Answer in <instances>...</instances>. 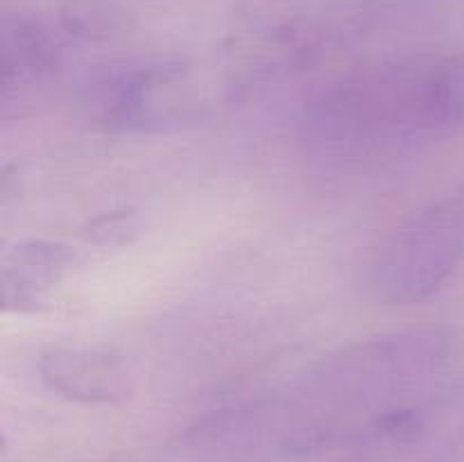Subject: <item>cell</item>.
<instances>
[{
	"instance_id": "8",
	"label": "cell",
	"mask_w": 464,
	"mask_h": 462,
	"mask_svg": "<svg viewBox=\"0 0 464 462\" xmlns=\"http://www.w3.org/2000/svg\"><path fill=\"white\" fill-rule=\"evenodd\" d=\"M84 256L62 240L30 238L14 245L3 258L0 288L7 313H34Z\"/></svg>"
},
{
	"instance_id": "7",
	"label": "cell",
	"mask_w": 464,
	"mask_h": 462,
	"mask_svg": "<svg viewBox=\"0 0 464 462\" xmlns=\"http://www.w3.org/2000/svg\"><path fill=\"white\" fill-rule=\"evenodd\" d=\"M39 374L59 397L89 406L122 403L134 392L122 356L95 344H50L39 356Z\"/></svg>"
},
{
	"instance_id": "10",
	"label": "cell",
	"mask_w": 464,
	"mask_h": 462,
	"mask_svg": "<svg viewBox=\"0 0 464 462\" xmlns=\"http://www.w3.org/2000/svg\"><path fill=\"white\" fill-rule=\"evenodd\" d=\"M134 231V216L130 211L102 213L89 222L86 238L95 245H121Z\"/></svg>"
},
{
	"instance_id": "3",
	"label": "cell",
	"mask_w": 464,
	"mask_h": 462,
	"mask_svg": "<svg viewBox=\"0 0 464 462\" xmlns=\"http://www.w3.org/2000/svg\"><path fill=\"white\" fill-rule=\"evenodd\" d=\"M438 0H240L231 54L238 77L304 71L344 48L429 16Z\"/></svg>"
},
{
	"instance_id": "6",
	"label": "cell",
	"mask_w": 464,
	"mask_h": 462,
	"mask_svg": "<svg viewBox=\"0 0 464 462\" xmlns=\"http://www.w3.org/2000/svg\"><path fill=\"white\" fill-rule=\"evenodd\" d=\"M68 39L57 23L39 16L23 5L5 0L0 16V68L3 102L30 93L62 68Z\"/></svg>"
},
{
	"instance_id": "5",
	"label": "cell",
	"mask_w": 464,
	"mask_h": 462,
	"mask_svg": "<svg viewBox=\"0 0 464 462\" xmlns=\"http://www.w3.org/2000/svg\"><path fill=\"white\" fill-rule=\"evenodd\" d=\"M188 59L157 53L116 59L86 72L80 104L86 118L113 134L161 130L175 120V109L161 95L188 80Z\"/></svg>"
},
{
	"instance_id": "2",
	"label": "cell",
	"mask_w": 464,
	"mask_h": 462,
	"mask_svg": "<svg viewBox=\"0 0 464 462\" xmlns=\"http://www.w3.org/2000/svg\"><path fill=\"white\" fill-rule=\"evenodd\" d=\"M458 342L444 326H408L347 344L288 383L276 406L290 424L288 444L308 451L352 439L390 408L438 388Z\"/></svg>"
},
{
	"instance_id": "1",
	"label": "cell",
	"mask_w": 464,
	"mask_h": 462,
	"mask_svg": "<svg viewBox=\"0 0 464 462\" xmlns=\"http://www.w3.org/2000/svg\"><path fill=\"white\" fill-rule=\"evenodd\" d=\"M464 127V54H399L340 72L313 91L299 134L338 159L381 157Z\"/></svg>"
},
{
	"instance_id": "4",
	"label": "cell",
	"mask_w": 464,
	"mask_h": 462,
	"mask_svg": "<svg viewBox=\"0 0 464 462\" xmlns=\"http://www.w3.org/2000/svg\"><path fill=\"white\" fill-rule=\"evenodd\" d=\"M464 263V188L433 199L394 226L361 267L362 293L379 306H417Z\"/></svg>"
},
{
	"instance_id": "9",
	"label": "cell",
	"mask_w": 464,
	"mask_h": 462,
	"mask_svg": "<svg viewBox=\"0 0 464 462\" xmlns=\"http://www.w3.org/2000/svg\"><path fill=\"white\" fill-rule=\"evenodd\" d=\"M54 23L68 43H104L125 27V9L116 0H62Z\"/></svg>"
}]
</instances>
